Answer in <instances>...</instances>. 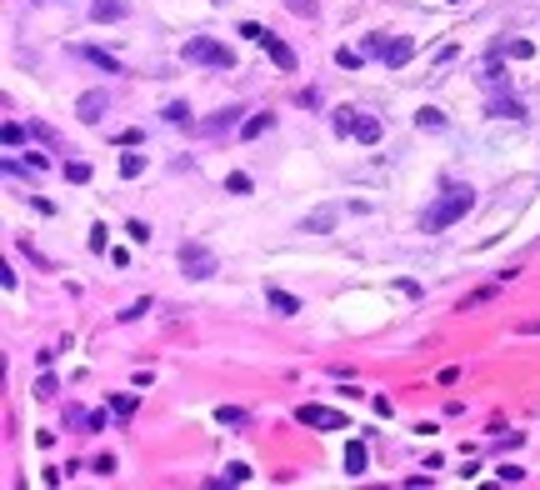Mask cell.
I'll return each instance as SVG.
<instances>
[{
    "label": "cell",
    "mask_w": 540,
    "mask_h": 490,
    "mask_svg": "<svg viewBox=\"0 0 540 490\" xmlns=\"http://www.w3.org/2000/svg\"><path fill=\"white\" fill-rule=\"evenodd\" d=\"M260 45H265V56L276 61V71H295V50H290L286 40H276V35L265 30V40H260Z\"/></svg>",
    "instance_id": "obj_8"
},
{
    "label": "cell",
    "mask_w": 540,
    "mask_h": 490,
    "mask_svg": "<svg viewBox=\"0 0 540 490\" xmlns=\"http://www.w3.org/2000/svg\"><path fill=\"white\" fill-rule=\"evenodd\" d=\"M265 300L276 305V315H300V300L290 290H281V286H265Z\"/></svg>",
    "instance_id": "obj_12"
},
{
    "label": "cell",
    "mask_w": 540,
    "mask_h": 490,
    "mask_svg": "<svg viewBox=\"0 0 540 490\" xmlns=\"http://www.w3.org/2000/svg\"><path fill=\"white\" fill-rule=\"evenodd\" d=\"M140 171H145V155H140V150H125V155H121V176H125V180H135Z\"/></svg>",
    "instance_id": "obj_18"
},
{
    "label": "cell",
    "mask_w": 540,
    "mask_h": 490,
    "mask_svg": "<svg viewBox=\"0 0 540 490\" xmlns=\"http://www.w3.org/2000/svg\"><path fill=\"white\" fill-rule=\"evenodd\" d=\"M235 125H245V121H240V105H226L215 121H205V130H235Z\"/></svg>",
    "instance_id": "obj_16"
},
{
    "label": "cell",
    "mask_w": 540,
    "mask_h": 490,
    "mask_svg": "<svg viewBox=\"0 0 540 490\" xmlns=\"http://www.w3.org/2000/svg\"><path fill=\"white\" fill-rule=\"evenodd\" d=\"M226 190H231V195H250V176H245V171H231V176H226Z\"/></svg>",
    "instance_id": "obj_27"
},
{
    "label": "cell",
    "mask_w": 540,
    "mask_h": 490,
    "mask_svg": "<svg viewBox=\"0 0 540 490\" xmlns=\"http://www.w3.org/2000/svg\"><path fill=\"white\" fill-rule=\"evenodd\" d=\"M56 391H61V386H56V375H40V380H35V396H40V400H50Z\"/></svg>",
    "instance_id": "obj_30"
},
{
    "label": "cell",
    "mask_w": 540,
    "mask_h": 490,
    "mask_svg": "<svg viewBox=\"0 0 540 490\" xmlns=\"http://www.w3.org/2000/svg\"><path fill=\"white\" fill-rule=\"evenodd\" d=\"M491 116L496 121H525V105L515 95H501V100H491Z\"/></svg>",
    "instance_id": "obj_13"
},
{
    "label": "cell",
    "mask_w": 540,
    "mask_h": 490,
    "mask_svg": "<svg viewBox=\"0 0 540 490\" xmlns=\"http://www.w3.org/2000/svg\"><path fill=\"white\" fill-rule=\"evenodd\" d=\"M381 50H386V35L370 30V35H365V56H381Z\"/></svg>",
    "instance_id": "obj_32"
},
{
    "label": "cell",
    "mask_w": 540,
    "mask_h": 490,
    "mask_svg": "<svg viewBox=\"0 0 540 490\" xmlns=\"http://www.w3.org/2000/svg\"><path fill=\"white\" fill-rule=\"evenodd\" d=\"M240 35H245V40H255V45H260V40H265V25H260V20H245V25H240Z\"/></svg>",
    "instance_id": "obj_33"
},
{
    "label": "cell",
    "mask_w": 540,
    "mask_h": 490,
    "mask_svg": "<svg viewBox=\"0 0 540 490\" xmlns=\"http://www.w3.org/2000/svg\"><path fill=\"white\" fill-rule=\"evenodd\" d=\"M145 310H150V300H135V305H125V310H121V320H140Z\"/></svg>",
    "instance_id": "obj_35"
},
{
    "label": "cell",
    "mask_w": 540,
    "mask_h": 490,
    "mask_svg": "<svg viewBox=\"0 0 540 490\" xmlns=\"http://www.w3.org/2000/svg\"><path fill=\"white\" fill-rule=\"evenodd\" d=\"M90 250H105V226H90Z\"/></svg>",
    "instance_id": "obj_37"
},
{
    "label": "cell",
    "mask_w": 540,
    "mask_h": 490,
    "mask_svg": "<svg viewBox=\"0 0 540 490\" xmlns=\"http://www.w3.org/2000/svg\"><path fill=\"white\" fill-rule=\"evenodd\" d=\"M410 56H415V40L410 35H391L386 50H381V66L386 71H400V66H410Z\"/></svg>",
    "instance_id": "obj_7"
},
{
    "label": "cell",
    "mask_w": 540,
    "mask_h": 490,
    "mask_svg": "<svg viewBox=\"0 0 540 490\" xmlns=\"http://www.w3.org/2000/svg\"><path fill=\"white\" fill-rule=\"evenodd\" d=\"M105 111H111V95H105V90H85V95L75 100V116H80L85 125H100Z\"/></svg>",
    "instance_id": "obj_6"
},
{
    "label": "cell",
    "mask_w": 540,
    "mask_h": 490,
    "mask_svg": "<svg viewBox=\"0 0 540 490\" xmlns=\"http://www.w3.org/2000/svg\"><path fill=\"white\" fill-rule=\"evenodd\" d=\"M75 56H80V61H90V66H100L105 75H121V71H125V66H121L116 56H105L100 45H75Z\"/></svg>",
    "instance_id": "obj_9"
},
{
    "label": "cell",
    "mask_w": 540,
    "mask_h": 490,
    "mask_svg": "<svg viewBox=\"0 0 540 490\" xmlns=\"http://www.w3.org/2000/svg\"><path fill=\"white\" fill-rule=\"evenodd\" d=\"M295 420H300V425H310V430H350V420H345L340 410L315 405V400H305V405L295 410Z\"/></svg>",
    "instance_id": "obj_5"
},
{
    "label": "cell",
    "mask_w": 540,
    "mask_h": 490,
    "mask_svg": "<svg viewBox=\"0 0 540 490\" xmlns=\"http://www.w3.org/2000/svg\"><path fill=\"white\" fill-rule=\"evenodd\" d=\"M496 300V286H480V290H470L465 300H460V310H475V305H491Z\"/></svg>",
    "instance_id": "obj_20"
},
{
    "label": "cell",
    "mask_w": 540,
    "mask_h": 490,
    "mask_svg": "<svg viewBox=\"0 0 540 490\" xmlns=\"http://www.w3.org/2000/svg\"><path fill=\"white\" fill-rule=\"evenodd\" d=\"M166 121H171V125H190V105H185V100H171V105H166Z\"/></svg>",
    "instance_id": "obj_22"
},
{
    "label": "cell",
    "mask_w": 540,
    "mask_h": 490,
    "mask_svg": "<svg viewBox=\"0 0 540 490\" xmlns=\"http://www.w3.org/2000/svg\"><path fill=\"white\" fill-rule=\"evenodd\" d=\"M226 480H231V485H245V480H250V470L235 460V465H226V475H221V480H210V485H226Z\"/></svg>",
    "instance_id": "obj_26"
},
{
    "label": "cell",
    "mask_w": 540,
    "mask_h": 490,
    "mask_svg": "<svg viewBox=\"0 0 540 490\" xmlns=\"http://www.w3.org/2000/svg\"><path fill=\"white\" fill-rule=\"evenodd\" d=\"M336 221H340V210H336V205H326V210H310L305 221H300V231H315V235H326Z\"/></svg>",
    "instance_id": "obj_11"
},
{
    "label": "cell",
    "mask_w": 540,
    "mask_h": 490,
    "mask_svg": "<svg viewBox=\"0 0 540 490\" xmlns=\"http://www.w3.org/2000/svg\"><path fill=\"white\" fill-rule=\"evenodd\" d=\"M415 125H420V130H441V125H446V116L425 105V111H415Z\"/></svg>",
    "instance_id": "obj_23"
},
{
    "label": "cell",
    "mask_w": 540,
    "mask_h": 490,
    "mask_svg": "<svg viewBox=\"0 0 540 490\" xmlns=\"http://www.w3.org/2000/svg\"><path fill=\"white\" fill-rule=\"evenodd\" d=\"M286 11L300 16V20H315L320 16V0H286Z\"/></svg>",
    "instance_id": "obj_19"
},
{
    "label": "cell",
    "mask_w": 540,
    "mask_h": 490,
    "mask_svg": "<svg viewBox=\"0 0 540 490\" xmlns=\"http://www.w3.org/2000/svg\"><path fill=\"white\" fill-rule=\"evenodd\" d=\"M336 66H340V71H360V50H345V45H340V50H336Z\"/></svg>",
    "instance_id": "obj_29"
},
{
    "label": "cell",
    "mask_w": 540,
    "mask_h": 490,
    "mask_svg": "<svg viewBox=\"0 0 540 490\" xmlns=\"http://www.w3.org/2000/svg\"><path fill=\"white\" fill-rule=\"evenodd\" d=\"M180 270L190 281H210L215 270H221V260H215V250L200 245V240H180Z\"/></svg>",
    "instance_id": "obj_3"
},
{
    "label": "cell",
    "mask_w": 540,
    "mask_h": 490,
    "mask_svg": "<svg viewBox=\"0 0 540 490\" xmlns=\"http://www.w3.org/2000/svg\"><path fill=\"white\" fill-rule=\"evenodd\" d=\"M515 336H540V320H515Z\"/></svg>",
    "instance_id": "obj_36"
},
{
    "label": "cell",
    "mask_w": 540,
    "mask_h": 490,
    "mask_svg": "<svg viewBox=\"0 0 540 490\" xmlns=\"http://www.w3.org/2000/svg\"><path fill=\"white\" fill-rule=\"evenodd\" d=\"M130 16V6H125V0H90V20H125Z\"/></svg>",
    "instance_id": "obj_10"
},
{
    "label": "cell",
    "mask_w": 540,
    "mask_h": 490,
    "mask_svg": "<svg viewBox=\"0 0 540 490\" xmlns=\"http://www.w3.org/2000/svg\"><path fill=\"white\" fill-rule=\"evenodd\" d=\"M395 290H400V295H410V300H420V286H415V281H395Z\"/></svg>",
    "instance_id": "obj_38"
},
{
    "label": "cell",
    "mask_w": 540,
    "mask_h": 490,
    "mask_svg": "<svg viewBox=\"0 0 540 490\" xmlns=\"http://www.w3.org/2000/svg\"><path fill=\"white\" fill-rule=\"evenodd\" d=\"M340 465H345V475H365V441H345Z\"/></svg>",
    "instance_id": "obj_14"
},
{
    "label": "cell",
    "mask_w": 540,
    "mask_h": 490,
    "mask_svg": "<svg viewBox=\"0 0 540 490\" xmlns=\"http://www.w3.org/2000/svg\"><path fill=\"white\" fill-rule=\"evenodd\" d=\"M270 125H276V116H270V111H260V116H250V121L240 125V135H245V140H255V135H265Z\"/></svg>",
    "instance_id": "obj_17"
},
{
    "label": "cell",
    "mask_w": 540,
    "mask_h": 490,
    "mask_svg": "<svg viewBox=\"0 0 540 490\" xmlns=\"http://www.w3.org/2000/svg\"><path fill=\"white\" fill-rule=\"evenodd\" d=\"M215 420H221V425H245L250 415H245L240 405H221V410H215Z\"/></svg>",
    "instance_id": "obj_25"
},
{
    "label": "cell",
    "mask_w": 540,
    "mask_h": 490,
    "mask_svg": "<svg viewBox=\"0 0 540 490\" xmlns=\"http://www.w3.org/2000/svg\"><path fill=\"white\" fill-rule=\"evenodd\" d=\"M66 180L70 185H85L90 180V166H85V160H66Z\"/></svg>",
    "instance_id": "obj_24"
},
{
    "label": "cell",
    "mask_w": 540,
    "mask_h": 490,
    "mask_svg": "<svg viewBox=\"0 0 540 490\" xmlns=\"http://www.w3.org/2000/svg\"><path fill=\"white\" fill-rule=\"evenodd\" d=\"M135 405H140V396H116V400H111L116 420H130V415H135Z\"/></svg>",
    "instance_id": "obj_21"
},
{
    "label": "cell",
    "mask_w": 540,
    "mask_h": 490,
    "mask_svg": "<svg viewBox=\"0 0 540 490\" xmlns=\"http://www.w3.org/2000/svg\"><path fill=\"white\" fill-rule=\"evenodd\" d=\"M470 205H475V190H470V185H455V180H450V185H441L436 205L420 215V231H425V235L450 231L455 221H465V215H470Z\"/></svg>",
    "instance_id": "obj_1"
},
{
    "label": "cell",
    "mask_w": 540,
    "mask_h": 490,
    "mask_svg": "<svg viewBox=\"0 0 540 490\" xmlns=\"http://www.w3.org/2000/svg\"><path fill=\"white\" fill-rule=\"evenodd\" d=\"M35 130L30 125H16V121H6V130H0V140H6V150H20L25 140H30Z\"/></svg>",
    "instance_id": "obj_15"
},
{
    "label": "cell",
    "mask_w": 540,
    "mask_h": 490,
    "mask_svg": "<svg viewBox=\"0 0 540 490\" xmlns=\"http://www.w3.org/2000/svg\"><path fill=\"white\" fill-rule=\"evenodd\" d=\"M501 480H510V485H515V480H525V470H520V465H501Z\"/></svg>",
    "instance_id": "obj_39"
},
{
    "label": "cell",
    "mask_w": 540,
    "mask_h": 490,
    "mask_svg": "<svg viewBox=\"0 0 540 490\" xmlns=\"http://www.w3.org/2000/svg\"><path fill=\"white\" fill-rule=\"evenodd\" d=\"M30 130H35V140H45L50 150H61V135H56V130H50V125H30Z\"/></svg>",
    "instance_id": "obj_31"
},
{
    "label": "cell",
    "mask_w": 540,
    "mask_h": 490,
    "mask_svg": "<svg viewBox=\"0 0 540 490\" xmlns=\"http://www.w3.org/2000/svg\"><path fill=\"white\" fill-rule=\"evenodd\" d=\"M125 235H130V240H140V245H145V240H150V226H145V221H130V226H125Z\"/></svg>",
    "instance_id": "obj_34"
},
{
    "label": "cell",
    "mask_w": 540,
    "mask_h": 490,
    "mask_svg": "<svg viewBox=\"0 0 540 490\" xmlns=\"http://www.w3.org/2000/svg\"><path fill=\"white\" fill-rule=\"evenodd\" d=\"M336 135H355L360 145H375V140H381V121H375V116H360V111H350V105H345V111H336Z\"/></svg>",
    "instance_id": "obj_4"
},
{
    "label": "cell",
    "mask_w": 540,
    "mask_h": 490,
    "mask_svg": "<svg viewBox=\"0 0 540 490\" xmlns=\"http://www.w3.org/2000/svg\"><path fill=\"white\" fill-rule=\"evenodd\" d=\"M185 61H195V66H215V71H235V50L231 45H221V40H210V35H190L185 40V50H180Z\"/></svg>",
    "instance_id": "obj_2"
},
{
    "label": "cell",
    "mask_w": 540,
    "mask_h": 490,
    "mask_svg": "<svg viewBox=\"0 0 540 490\" xmlns=\"http://www.w3.org/2000/svg\"><path fill=\"white\" fill-rule=\"evenodd\" d=\"M505 56H510V61H530V56H535V45H530V40H510V45H505Z\"/></svg>",
    "instance_id": "obj_28"
}]
</instances>
